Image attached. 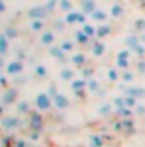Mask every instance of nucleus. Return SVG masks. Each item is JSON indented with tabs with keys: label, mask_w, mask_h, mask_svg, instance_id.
Returning <instances> with one entry per match:
<instances>
[{
	"label": "nucleus",
	"mask_w": 145,
	"mask_h": 147,
	"mask_svg": "<svg viewBox=\"0 0 145 147\" xmlns=\"http://www.w3.org/2000/svg\"><path fill=\"white\" fill-rule=\"evenodd\" d=\"M17 112L28 114V112H30V105L26 103V101H17Z\"/></svg>",
	"instance_id": "nucleus-15"
},
{
	"label": "nucleus",
	"mask_w": 145,
	"mask_h": 147,
	"mask_svg": "<svg viewBox=\"0 0 145 147\" xmlns=\"http://www.w3.org/2000/svg\"><path fill=\"white\" fill-rule=\"evenodd\" d=\"M116 64H117V68H121V70H129V66H130V52H129V50H121V52H117Z\"/></svg>",
	"instance_id": "nucleus-3"
},
{
	"label": "nucleus",
	"mask_w": 145,
	"mask_h": 147,
	"mask_svg": "<svg viewBox=\"0 0 145 147\" xmlns=\"http://www.w3.org/2000/svg\"><path fill=\"white\" fill-rule=\"evenodd\" d=\"M99 112H101V114H110V112H112V105H110V103H107V105H101Z\"/></svg>",
	"instance_id": "nucleus-19"
},
{
	"label": "nucleus",
	"mask_w": 145,
	"mask_h": 147,
	"mask_svg": "<svg viewBox=\"0 0 145 147\" xmlns=\"http://www.w3.org/2000/svg\"><path fill=\"white\" fill-rule=\"evenodd\" d=\"M4 11H6V2L0 0V13H4Z\"/></svg>",
	"instance_id": "nucleus-22"
},
{
	"label": "nucleus",
	"mask_w": 145,
	"mask_h": 147,
	"mask_svg": "<svg viewBox=\"0 0 145 147\" xmlns=\"http://www.w3.org/2000/svg\"><path fill=\"white\" fill-rule=\"evenodd\" d=\"M121 79H123L125 83H132V81H134V76H132V74H130V72H125Z\"/></svg>",
	"instance_id": "nucleus-20"
},
{
	"label": "nucleus",
	"mask_w": 145,
	"mask_h": 147,
	"mask_svg": "<svg viewBox=\"0 0 145 147\" xmlns=\"http://www.w3.org/2000/svg\"><path fill=\"white\" fill-rule=\"evenodd\" d=\"M107 79L110 81V83H114V81H119V79H121V76H119V70H117V68H108V70H107Z\"/></svg>",
	"instance_id": "nucleus-8"
},
{
	"label": "nucleus",
	"mask_w": 145,
	"mask_h": 147,
	"mask_svg": "<svg viewBox=\"0 0 145 147\" xmlns=\"http://www.w3.org/2000/svg\"><path fill=\"white\" fill-rule=\"evenodd\" d=\"M92 53L96 55V57H99V55L105 53V42H101V40H96L92 46Z\"/></svg>",
	"instance_id": "nucleus-9"
},
{
	"label": "nucleus",
	"mask_w": 145,
	"mask_h": 147,
	"mask_svg": "<svg viewBox=\"0 0 145 147\" xmlns=\"http://www.w3.org/2000/svg\"><path fill=\"white\" fill-rule=\"evenodd\" d=\"M22 68H24V64H22L20 61H9L6 64V74L7 76H19V74L22 72Z\"/></svg>",
	"instance_id": "nucleus-5"
},
{
	"label": "nucleus",
	"mask_w": 145,
	"mask_h": 147,
	"mask_svg": "<svg viewBox=\"0 0 145 147\" xmlns=\"http://www.w3.org/2000/svg\"><path fill=\"white\" fill-rule=\"evenodd\" d=\"M99 88H101V83H99L97 79H88L87 90L90 92V94H96V92H99Z\"/></svg>",
	"instance_id": "nucleus-11"
},
{
	"label": "nucleus",
	"mask_w": 145,
	"mask_h": 147,
	"mask_svg": "<svg viewBox=\"0 0 145 147\" xmlns=\"http://www.w3.org/2000/svg\"><path fill=\"white\" fill-rule=\"evenodd\" d=\"M0 147H2V144H0Z\"/></svg>",
	"instance_id": "nucleus-23"
},
{
	"label": "nucleus",
	"mask_w": 145,
	"mask_h": 147,
	"mask_svg": "<svg viewBox=\"0 0 145 147\" xmlns=\"http://www.w3.org/2000/svg\"><path fill=\"white\" fill-rule=\"evenodd\" d=\"M88 145L90 147H101L103 145V140L99 134H90L88 136Z\"/></svg>",
	"instance_id": "nucleus-12"
},
{
	"label": "nucleus",
	"mask_w": 145,
	"mask_h": 147,
	"mask_svg": "<svg viewBox=\"0 0 145 147\" xmlns=\"http://www.w3.org/2000/svg\"><path fill=\"white\" fill-rule=\"evenodd\" d=\"M2 127L4 129H15V127H19V118H15V116L4 118L2 119Z\"/></svg>",
	"instance_id": "nucleus-6"
},
{
	"label": "nucleus",
	"mask_w": 145,
	"mask_h": 147,
	"mask_svg": "<svg viewBox=\"0 0 145 147\" xmlns=\"http://www.w3.org/2000/svg\"><path fill=\"white\" fill-rule=\"evenodd\" d=\"M35 109L39 112H48L50 109H53V96L50 92H37V96H35Z\"/></svg>",
	"instance_id": "nucleus-1"
},
{
	"label": "nucleus",
	"mask_w": 145,
	"mask_h": 147,
	"mask_svg": "<svg viewBox=\"0 0 145 147\" xmlns=\"http://www.w3.org/2000/svg\"><path fill=\"white\" fill-rule=\"evenodd\" d=\"M59 79H62V81H72V79H75V77H74V70H72V68H62L61 74H59Z\"/></svg>",
	"instance_id": "nucleus-10"
},
{
	"label": "nucleus",
	"mask_w": 145,
	"mask_h": 147,
	"mask_svg": "<svg viewBox=\"0 0 145 147\" xmlns=\"http://www.w3.org/2000/svg\"><path fill=\"white\" fill-rule=\"evenodd\" d=\"M31 24H33V26H30L31 30H42V20H33Z\"/></svg>",
	"instance_id": "nucleus-21"
},
{
	"label": "nucleus",
	"mask_w": 145,
	"mask_h": 147,
	"mask_svg": "<svg viewBox=\"0 0 145 147\" xmlns=\"http://www.w3.org/2000/svg\"><path fill=\"white\" fill-rule=\"evenodd\" d=\"M72 61H74L75 66H81V64H85V55H74Z\"/></svg>",
	"instance_id": "nucleus-18"
},
{
	"label": "nucleus",
	"mask_w": 145,
	"mask_h": 147,
	"mask_svg": "<svg viewBox=\"0 0 145 147\" xmlns=\"http://www.w3.org/2000/svg\"><path fill=\"white\" fill-rule=\"evenodd\" d=\"M53 107L57 110H66L70 107V99H68L66 94H62V92H53Z\"/></svg>",
	"instance_id": "nucleus-2"
},
{
	"label": "nucleus",
	"mask_w": 145,
	"mask_h": 147,
	"mask_svg": "<svg viewBox=\"0 0 145 147\" xmlns=\"http://www.w3.org/2000/svg\"><path fill=\"white\" fill-rule=\"evenodd\" d=\"M110 15L114 17V18L121 17V15H123V7H121V6H117V4H116V6H112V11H110Z\"/></svg>",
	"instance_id": "nucleus-16"
},
{
	"label": "nucleus",
	"mask_w": 145,
	"mask_h": 147,
	"mask_svg": "<svg viewBox=\"0 0 145 147\" xmlns=\"http://www.w3.org/2000/svg\"><path fill=\"white\" fill-rule=\"evenodd\" d=\"M35 76H37L39 77V79H44V77H46L48 76V68L46 66H44V64H37V66H35Z\"/></svg>",
	"instance_id": "nucleus-13"
},
{
	"label": "nucleus",
	"mask_w": 145,
	"mask_h": 147,
	"mask_svg": "<svg viewBox=\"0 0 145 147\" xmlns=\"http://www.w3.org/2000/svg\"><path fill=\"white\" fill-rule=\"evenodd\" d=\"M53 40H55V35L52 33V31H48V33H42V37H40V44H53Z\"/></svg>",
	"instance_id": "nucleus-14"
},
{
	"label": "nucleus",
	"mask_w": 145,
	"mask_h": 147,
	"mask_svg": "<svg viewBox=\"0 0 145 147\" xmlns=\"http://www.w3.org/2000/svg\"><path fill=\"white\" fill-rule=\"evenodd\" d=\"M7 50H9V39L0 33V55H6Z\"/></svg>",
	"instance_id": "nucleus-7"
},
{
	"label": "nucleus",
	"mask_w": 145,
	"mask_h": 147,
	"mask_svg": "<svg viewBox=\"0 0 145 147\" xmlns=\"http://www.w3.org/2000/svg\"><path fill=\"white\" fill-rule=\"evenodd\" d=\"M59 7H61L62 11H68V13L72 11V4L68 2V0H61V2H59Z\"/></svg>",
	"instance_id": "nucleus-17"
},
{
	"label": "nucleus",
	"mask_w": 145,
	"mask_h": 147,
	"mask_svg": "<svg viewBox=\"0 0 145 147\" xmlns=\"http://www.w3.org/2000/svg\"><path fill=\"white\" fill-rule=\"evenodd\" d=\"M87 85H88V81L87 79H83V77H75V79H72L70 81V88L72 92H75V94H85V92H88L87 90Z\"/></svg>",
	"instance_id": "nucleus-4"
}]
</instances>
